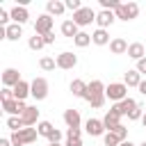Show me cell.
<instances>
[{
  "instance_id": "cell-1",
  "label": "cell",
  "mask_w": 146,
  "mask_h": 146,
  "mask_svg": "<svg viewBox=\"0 0 146 146\" xmlns=\"http://www.w3.org/2000/svg\"><path fill=\"white\" fill-rule=\"evenodd\" d=\"M84 100L91 105V107H103V103H105V84L100 82V80H91L89 84H87V94H84Z\"/></svg>"
},
{
  "instance_id": "cell-2",
  "label": "cell",
  "mask_w": 146,
  "mask_h": 146,
  "mask_svg": "<svg viewBox=\"0 0 146 146\" xmlns=\"http://www.w3.org/2000/svg\"><path fill=\"white\" fill-rule=\"evenodd\" d=\"M39 137V130L36 128H23L18 132H11V146H25V144H34Z\"/></svg>"
},
{
  "instance_id": "cell-3",
  "label": "cell",
  "mask_w": 146,
  "mask_h": 146,
  "mask_svg": "<svg viewBox=\"0 0 146 146\" xmlns=\"http://www.w3.org/2000/svg\"><path fill=\"white\" fill-rule=\"evenodd\" d=\"M105 98H110V100H114V103H121V100L128 98V87H125L123 82H110V84L105 87Z\"/></svg>"
},
{
  "instance_id": "cell-4",
  "label": "cell",
  "mask_w": 146,
  "mask_h": 146,
  "mask_svg": "<svg viewBox=\"0 0 146 146\" xmlns=\"http://www.w3.org/2000/svg\"><path fill=\"white\" fill-rule=\"evenodd\" d=\"M114 16L128 23V21H132V18L139 16V5H137V2H121L119 9L114 11Z\"/></svg>"
},
{
  "instance_id": "cell-5",
  "label": "cell",
  "mask_w": 146,
  "mask_h": 146,
  "mask_svg": "<svg viewBox=\"0 0 146 146\" xmlns=\"http://www.w3.org/2000/svg\"><path fill=\"white\" fill-rule=\"evenodd\" d=\"M78 27H84V25H89V23H94L96 21V11L91 9V7H82L80 11H75L73 14V18H71Z\"/></svg>"
},
{
  "instance_id": "cell-6",
  "label": "cell",
  "mask_w": 146,
  "mask_h": 146,
  "mask_svg": "<svg viewBox=\"0 0 146 146\" xmlns=\"http://www.w3.org/2000/svg\"><path fill=\"white\" fill-rule=\"evenodd\" d=\"M27 107H30V105H25V100H16V98L2 100V110H5L9 116H23V112H25Z\"/></svg>"
},
{
  "instance_id": "cell-7",
  "label": "cell",
  "mask_w": 146,
  "mask_h": 146,
  "mask_svg": "<svg viewBox=\"0 0 146 146\" xmlns=\"http://www.w3.org/2000/svg\"><path fill=\"white\" fill-rule=\"evenodd\" d=\"M48 32H52V16L50 14H41L34 23V34L39 36H46Z\"/></svg>"
},
{
  "instance_id": "cell-8",
  "label": "cell",
  "mask_w": 146,
  "mask_h": 146,
  "mask_svg": "<svg viewBox=\"0 0 146 146\" xmlns=\"http://www.w3.org/2000/svg\"><path fill=\"white\" fill-rule=\"evenodd\" d=\"M46 96H48V80L46 78H34L32 80V98L43 100Z\"/></svg>"
},
{
  "instance_id": "cell-9",
  "label": "cell",
  "mask_w": 146,
  "mask_h": 146,
  "mask_svg": "<svg viewBox=\"0 0 146 146\" xmlns=\"http://www.w3.org/2000/svg\"><path fill=\"white\" fill-rule=\"evenodd\" d=\"M75 64H78V55H73V52L64 50V52H59V55H57V68L68 71V68H73Z\"/></svg>"
},
{
  "instance_id": "cell-10",
  "label": "cell",
  "mask_w": 146,
  "mask_h": 146,
  "mask_svg": "<svg viewBox=\"0 0 146 146\" xmlns=\"http://www.w3.org/2000/svg\"><path fill=\"white\" fill-rule=\"evenodd\" d=\"M9 16H11V21H14L16 25H25V23L30 21V11H27V7H23V5H16V7L9 11Z\"/></svg>"
},
{
  "instance_id": "cell-11",
  "label": "cell",
  "mask_w": 146,
  "mask_h": 146,
  "mask_svg": "<svg viewBox=\"0 0 146 146\" xmlns=\"http://www.w3.org/2000/svg\"><path fill=\"white\" fill-rule=\"evenodd\" d=\"M114 21H116L114 11H107V9H100V11H96V23H98V30H107V27H110Z\"/></svg>"
},
{
  "instance_id": "cell-12",
  "label": "cell",
  "mask_w": 146,
  "mask_h": 146,
  "mask_svg": "<svg viewBox=\"0 0 146 146\" xmlns=\"http://www.w3.org/2000/svg\"><path fill=\"white\" fill-rule=\"evenodd\" d=\"M84 130L91 137H100V135H105V123H103V119H89L84 123Z\"/></svg>"
},
{
  "instance_id": "cell-13",
  "label": "cell",
  "mask_w": 146,
  "mask_h": 146,
  "mask_svg": "<svg viewBox=\"0 0 146 146\" xmlns=\"http://www.w3.org/2000/svg\"><path fill=\"white\" fill-rule=\"evenodd\" d=\"M18 82H21V73H18L16 68H5V71H2V84H5L7 89H14Z\"/></svg>"
},
{
  "instance_id": "cell-14",
  "label": "cell",
  "mask_w": 146,
  "mask_h": 146,
  "mask_svg": "<svg viewBox=\"0 0 146 146\" xmlns=\"http://www.w3.org/2000/svg\"><path fill=\"white\" fill-rule=\"evenodd\" d=\"M11 91H14V98H16V100H25L27 96H32V82L21 80V82H18Z\"/></svg>"
},
{
  "instance_id": "cell-15",
  "label": "cell",
  "mask_w": 146,
  "mask_h": 146,
  "mask_svg": "<svg viewBox=\"0 0 146 146\" xmlns=\"http://www.w3.org/2000/svg\"><path fill=\"white\" fill-rule=\"evenodd\" d=\"M103 123H105V130L110 132V130H114L116 125H121V114L112 107V110H107V114L103 116Z\"/></svg>"
},
{
  "instance_id": "cell-16",
  "label": "cell",
  "mask_w": 146,
  "mask_h": 146,
  "mask_svg": "<svg viewBox=\"0 0 146 146\" xmlns=\"http://www.w3.org/2000/svg\"><path fill=\"white\" fill-rule=\"evenodd\" d=\"M137 105H139V103H137L135 98H130V96H128L125 100H121V103H116V105H114V110H116V112H119V114L123 116V114H130V112H132V110H135Z\"/></svg>"
},
{
  "instance_id": "cell-17",
  "label": "cell",
  "mask_w": 146,
  "mask_h": 146,
  "mask_svg": "<svg viewBox=\"0 0 146 146\" xmlns=\"http://www.w3.org/2000/svg\"><path fill=\"white\" fill-rule=\"evenodd\" d=\"M128 57H132L135 62H139V59H144V57H146V50H144V43H139V41H135V43H130V46H128Z\"/></svg>"
},
{
  "instance_id": "cell-18",
  "label": "cell",
  "mask_w": 146,
  "mask_h": 146,
  "mask_svg": "<svg viewBox=\"0 0 146 146\" xmlns=\"http://www.w3.org/2000/svg\"><path fill=\"white\" fill-rule=\"evenodd\" d=\"M123 84H125V87H139V84H141V73H139L137 68L125 71V75H123Z\"/></svg>"
},
{
  "instance_id": "cell-19",
  "label": "cell",
  "mask_w": 146,
  "mask_h": 146,
  "mask_svg": "<svg viewBox=\"0 0 146 146\" xmlns=\"http://www.w3.org/2000/svg\"><path fill=\"white\" fill-rule=\"evenodd\" d=\"M21 119H23V123H25V128H32V125H34V123L39 121V110L30 105V107H27V110L23 112V116H21Z\"/></svg>"
},
{
  "instance_id": "cell-20",
  "label": "cell",
  "mask_w": 146,
  "mask_h": 146,
  "mask_svg": "<svg viewBox=\"0 0 146 146\" xmlns=\"http://www.w3.org/2000/svg\"><path fill=\"white\" fill-rule=\"evenodd\" d=\"M64 123H66L68 128H80V112H78L75 107L66 110V112H64Z\"/></svg>"
},
{
  "instance_id": "cell-21",
  "label": "cell",
  "mask_w": 146,
  "mask_h": 146,
  "mask_svg": "<svg viewBox=\"0 0 146 146\" xmlns=\"http://www.w3.org/2000/svg\"><path fill=\"white\" fill-rule=\"evenodd\" d=\"M87 84L89 82H84V80H73L71 84H68V89H71V94L73 96H78V98H84V94H87Z\"/></svg>"
},
{
  "instance_id": "cell-22",
  "label": "cell",
  "mask_w": 146,
  "mask_h": 146,
  "mask_svg": "<svg viewBox=\"0 0 146 146\" xmlns=\"http://www.w3.org/2000/svg\"><path fill=\"white\" fill-rule=\"evenodd\" d=\"M46 9H48V14H50V16H62V14L66 11V5H64L62 0H48Z\"/></svg>"
},
{
  "instance_id": "cell-23",
  "label": "cell",
  "mask_w": 146,
  "mask_h": 146,
  "mask_svg": "<svg viewBox=\"0 0 146 146\" xmlns=\"http://www.w3.org/2000/svg\"><path fill=\"white\" fill-rule=\"evenodd\" d=\"M128 46H130V43H125V39H121V36H116V39L110 41V50H112L114 55H123V52H128Z\"/></svg>"
},
{
  "instance_id": "cell-24",
  "label": "cell",
  "mask_w": 146,
  "mask_h": 146,
  "mask_svg": "<svg viewBox=\"0 0 146 146\" xmlns=\"http://www.w3.org/2000/svg\"><path fill=\"white\" fill-rule=\"evenodd\" d=\"M62 34H64V36H68V39H75V36L80 34V30H78V25L68 18V21H64V23H62Z\"/></svg>"
},
{
  "instance_id": "cell-25",
  "label": "cell",
  "mask_w": 146,
  "mask_h": 146,
  "mask_svg": "<svg viewBox=\"0 0 146 146\" xmlns=\"http://www.w3.org/2000/svg\"><path fill=\"white\" fill-rule=\"evenodd\" d=\"M91 43H96V46H107V43H110L107 30H96V32L91 34Z\"/></svg>"
},
{
  "instance_id": "cell-26",
  "label": "cell",
  "mask_w": 146,
  "mask_h": 146,
  "mask_svg": "<svg viewBox=\"0 0 146 146\" xmlns=\"http://www.w3.org/2000/svg\"><path fill=\"white\" fill-rule=\"evenodd\" d=\"M5 32H7V39H9V41H18V39L23 36V30H21V25H16V23L7 25V27H5Z\"/></svg>"
},
{
  "instance_id": "cell-27",
  "label": "cell",
  "mask_w": 146,
  "mask_h": 146,
  "mask_svg": "<svg viewBox=\"0 0 146 146\" xmlns=\"http://www.w3.org/2000/svg\"><path fill=\"white\" fill-rule=\"evenodd\" d=\"M7 128H9L11 132H18V130L25 128V123H23L21 116H9V119H7Z\"/></svg>"
},
{
  "instance_id": "cell-28",
  "label": "cell",
  "mask_w": 146,
  "mask_h": 146,
  "mask_svg": "<svg viewBox=\"0 0 146 146\" xmlns=\"http://www.w3.org/2000/svg\"><path fill=\"white\" fill-rule=\"evenodd\" d=\"M36 130H39V137H46V139H48L55 128H52L50 121H39V123H36Z\"/></svg>"
},
{
  "instance_id": "cell-29",
  "label": "cell",
  "mask_w": 146,
  "mask_h": 146,
  "mask_svg": "<svg viewBox=\"0 0 146 146\" xmlns=\"http://www.w3.org/2000/svg\"><path fill=\"white\" fill-rule=\"evenodd\" d=\"M73 43H75L78 48H87V46L91 43V34H87V32H80V34L73 39Z\"/></svg>"
},
{
  "instance_id": "cell-30",
  "label": "cell",
  "mask_w": 146,
  "mask_h": 146,
  "mask_svg": "<svg viewBox=\"0 0 146 146\" xmlns=\"http://www.w3.org/2000/svg\"><path fill=\"white\" fill-rule=\"evenodd\" d=\"M39 66H41V71H55L57 59H52V57H41V59H39Z\"/></svg>"
},
{
  "instance_id": "cell-31",
  "label": "cell",
  "mask_w": 146,
  "mask_h": 146,
  "mask_svg": "<svg viewBox=\"0 0 146 146\" xmlns=\"http://www.w3.org/2000/svg\"><path fill=\"white\" fill-rule=\"evenodd\" d=\"M27 46H30L32 50H41V48L46 46V41H43V36H39V34H34V36H30V41H27Z\"/></svg>"
},
{
  "instance_id": "cell-32",
  "label": "cell",
  "mask_w": 146,
  "mask_h": 146,
  "mask_svg": "<svg viewBox=\"0 0 146 146\" xmlns=\"http://www.w3.org/2000/svg\"><path fill=\"white\" fill-rule=\"evenodd\" d=\"M103 141H105V146H119V144H121V139H119L114 132H105V135H103Z\"/></svg>"
},
{
  "instance_id": "cell-33",
  "label": "cell",
  "mask_w": 146,
  "mask_h": 146,
  "mask_svg": "<svg viewBox=\"0 0 146 146\" xmlns=\"http://www.w3.org/2000/svg\"><path fill=\"white\" fill-rule=\"evenodd\" d=\"M110 132H114L121 141H128V128H125L123 123H121V125H116V128H114V130H110Z\"/></svg>"
},
{
  "instance_id": "cell-34",
  "label": "cell",
  "mask_w": 146,
  "mask_h": 146,
  "mask_svg": "<svg viewBox=\"0 0 146 146\" xmlns=\"http://www.w3.org/2000/svg\"><path fill=\"white\" fill-rule=\"evenodd\" d=\"M64 5H66V9H71V11H73V14H75V11H80V9H82V2H80V0H66V2H64Z\"/></svg>"
},
{
  "instance_id": "cell-35",
  "label": "cell",
  "mask_w": 146,
  "mask_h": 146,
  "mask_svg": "<svg viewBox=\"0 0 146 146\" xmlns=\"http://www.w3.org/2000/svg\"><path fill=\"white\" fill-rule=\"evenodd\" d=\"M141 110H144V107H141V105H137V107H135V110L128 114V119H130V121H137V119H141V116H144V112H141Z\"/></svg>"
},
{
  "instance_id": "cell-36",
  "label": "cell",
  "mask_w": 146,
  "mask_h": 146,
  "mask_svg": "<svg viewBox=\"0 0 146 146\" xmlns=\"http://www.w3.org/2000/svg\"><path fill=\"white\" fill-rule=\"evenodd\" d=\"M82 137V130L80 128H68L66 130V139H80Z\"/></svg>"
},
{
  "instance_id": "cell-37",
  "label": "cell",
  "mask_w": 146,
  "mask_h": 146,
  "mask_svg": "<svg viewBox=\"0 0 146 146\" xmlns=\"http://www.w3.org/2000/svg\"><path fill=\"white\" fill-rule=\"evenodd\" d=\"M59 139H62V132H59V130L55 128V130L50 132V137H48V141H50V144H59Z\"/></svg>"
},
{
  "instance_id": "cell-38",
  "label": "cell",
  "mask_w": 146,
  "mask_h": 146,
  "mask_svg": "<svg viewBox=\"0 0 146 146\" xmlns=\"http://www.w3.org/2000/svg\"><path fill=\"white\" fill-rule=\"evenodd\" d=\"M137 71H139V73H141V75H146V57H144V59H139V62H137Z\"/></svg>"
},
{
  "instance_id": "cell-39",
  "label": "cell",
  "mask_w": 146,
  "mask_h": 146,
  "mask_svg": "<svg viewBox=\"0 0 146 146\" xmlns=\"http://www.w3.org/2000/svg\"><path fill=\"white\" fill-rule=\"evenodd\" d=\"M9 18H11V16H9V14L5 11V9H0V27H2V25H5V23H7Z\"/></svg>"
},
{
  "instance_id": "cell-40",
  "label": "cell",
  "mask_w": 146,
  "mask_h": 146,
  "mask_svg": "<svg viewBox=\"0 0 146 146\" xmlns=\"http://www.w3.org/2000/svg\"><path fill=\"white\" fill-rule=\"evenodd\" d=\"M43 41H46V46H50V43H55V34H52V32H48V34L43 36Z\"/></svg>"
},
{
  "instance_id": "cell-41",
  "label": "cell",
  "mask_w": 146,
  "mask_h": 146,
  "mask_svg": "<svg viewBox=\"0 0 146 146\" xmlns=\"http://www.w3.org/2000/svg\"><path fill=\"white\" fill-rule=\"evenodd\" d=\"M64 146H82V139H66Z\"/></svg>"
},
{
  "instance_id": "cell-42",
  "label": "cell",
  "mask_w": 146,
  "mask_h": 146,
  "mask_svg": "<svg viewBox=\"0 0 146 146\" xmlns=\"http://www.w3.org/2000/svg\"><path fill=\"white\" fill-rule=\"evenodd\" d=\"M0 146H11V139H9V137H2V139H0Z\"/></svg>"
},
{
  "instance_id": "cell-43",
  "label": "cell",
  "mask_w": 146,
  "mask_h": 146,
  "mask_svg": "<svg viewBox=\"0 0 146 146\" xmlns=\"http://www.w3.org/2000/svg\"><path fill=\"white\" fill-rule=\"evenodd\" d=\"M137 89H139V94H144V96H146V80H141V84H139Z\"/></svg>"
},
{
  "instance_id": "cell-44",
  "label": "cell",
  "mask_w": 146,
  "mask_h": 146,
  "mask_svg": "<svg viewBox=\"0 0 146 146\" xmlns=\"http://www.w3.org/2000/svg\"><path fill=\"white\" fill-rule=\"evenodd\" d=\"M119 146H135V144H132V141H121Z\"/></svg>"
},
{
  "instance_id": "cell-45",
  "label": "cell",
  "mask_w": 146,
  "mask_h": 146,
  "mask_svg": "<svg viewBox=\"0 0 146 146\" xmlns=\"http://www.w3.org/2000/svg\"><path fill=\"white\" fill-rule=\"evenodd\" d=\"M141 123H144V128H146V112H144V116H141Z\"/></svg>"
},
{
  "instance_id": "cell-46",
  "label": "cell",
  "mask_w": 146,
  "mask_h": 146,
  "mask_svg": "<svg viewBox=\"0 0 146 146\" xmlns=\"http://www.w3.org/2000/svg\"><path fill=\"white\" fill-rule=\"evenodd\" d=\"M48 146H62V144H48Z\"/></svg>"
},
{
  "instance_id": "cell-47",
  "label": "cell",
  "mask_w": 146,
  "mask_h": 146,
  "mask_svg": "<svg viewBox=\"0 0 146 146\" xmlns=\"http://www.w3.org/2000/svg\"><path fill=\"white\" fill-rule=\"evenodd\" d=\"M139 146H146V141H141V144H139Z\"/></svg>"
}]
</instances>
